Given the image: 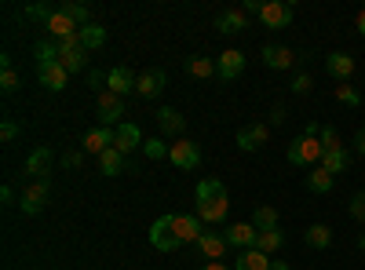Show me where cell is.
Masks as SVG:
<instances>
[{
	"instance_id": "obj_1",
	"label": "cell",
	"mask_w": 365,
	"mask_h": 270,
	"mask_svg": "<svg viewBox=\"0 0 365 270\" xmlns=\"http://www.w3.org/2000/svg\"><path fill=\"white\" fill-rule=\"evenodd\" d=\"M230 212V197H227V187L220 179H201L197 183V219L201 223H223Z\"/></svg>"
},
{
	"instance_id": "obj_2",
	"label": "cell",
	"mask_w": 365,
	"mask_h": 270,
	"mask_svg": "<svg viewBox=\"0 0 365 270\" xmlns=\"http://www.w3.org/2000/svg\"><path fill=\"white\" fill-rule=\"evenodd\" d=\"M285 157H289V165H296V168H318V165H322V157H325V146H322V139L299 135V139H292V142H289Z\"/></svg>"
},
{
	"instance_id": "obj_3",
	"label": "cell",
	"mask_w": 365,
	"mask_h": 270,
	"mask_svg": "<svg viewBox=\"0 0 365 270\" xmlns=\"http://www.w3.org/2000/svg\"><path fill=\"white\" fill-rule=\"evenodd\" d=\"M48 197H51V175H41V179H34L26 190H22V216H41L44 212V204H48Z\"/></svg>"
},
{
	"instance_id": "obj_4",
	"label": "cell",
	"mask_w": 365,
	"mask_h": 270,
	"mask_svg": "<svg viewBox=\"0 0 365 270\" xmlns=\"http://www.w3.org/2000/svg\"><path fill=\"white\" fill-rule=\"evenodd\" d=\"M96 113H99L103 128H117V125H125V121H120V117H125V99L113 95V92H99V99H96Z\"/></svg>"
},
{
	"instance_id": "obj_5",
	"label": "cell",
	"mask_w": 365,
	"mask_h": 270,
	"mask_svg": "<svg viewBox=\"0 0 365 270\" xmlns=\"http://www.w3.org/2000/svg\"><path fill=\"white\" fill-rule=\"evenodd\" d=\"M168 161L179 168V172H194L201 165V146L190 142V139H179L172 150H168Z\"/></svg>"
},
{
	"instance_id": "obj_6",
	"label": "cell",
	"mask_w": 365,
	"mask_h": 270,
	"mask_svg": "<svg viewBox=\"0 0 365 270\" xmlns=\"http://www.w3.org/2000/svg\"><path fill=\"white\" fill-rule=\"evenodd\" d=\"M172 234L179 237L182 245H197L201 237H205V227H201V219H197V216L179 212V216H172Z\"/></svg>"
},
{
	"instance_id": "obj_7",
	"label": "cell",
	"mask_w": 365,
	"mask_h": 270,
	"mask_svg": "<svg viewBox=\"0 0 365 270\" xmlns=\"http://www.w3.org/2000/svg\"><path fill=\"white\" fill-rule=\"evenodd\" d=\"M292 4H285V0H267L263 4V15H259V22L267 26V29H285V26H292Z\"/></svg>"
},
{
	"instance_id": "obj_8",
	"label": "cell",
	"mask_w": 365,
	"mask_h": 270,
	"mask_svg": "<svg viewBox=\"0 0 365 270\" xmlns=\"http://www.w3.org/2000/svg\"><path fill=\"white\" fill-rule=\"evenodd\" d=\"M259 58L267 63V70H292V66H299V51L282 48V44H267L259 51Z\"/></svg>"
},
{
	"instance_id": "obj_9",
	"label": "cell",
	"mask_w": 365,
	"mask_h": 270,
	"mask_svg": "<svg viewBox=\"0 0 365 270\" xmlns=\"http://www.w3.org/2000/svg\"><path fill=\"white\" fill-rule=\"evenodd\" d=\"M150 245H154L158 252H175L182 242L172 234V216H161L154 227H150Z\"/></svg>"
},
{
	"instance_id": "obj_10",
	"label": "cell",
	"mask_w": 365,
	"mask_h": 270,
	"mask_svg": "<svg viewBox=\"0 0 365 270\" xmlns=\"http://www.w3.org/2000/svg\"><path fill=\"white\" fill-rule=\"evenodd\" d=\"M325 73L336 81V84H347L351 73H354V55H347V51H329V55H325Z\"/></svg>"
},
{
	"instance_id": "obj_11",
	"label": "cell",
	"mask_w": 365,
	"mask_h": 270,
	"mask_svg": "<svg viewBox=\"0 0 365 270\" xmlns=\"http://www.w3.org/2000/svg\"><path fill=\"white\" fill-rule=\"evenodd\" d=\"M270 139V125L256 121V125H245L237 132V150H245V154H252V150H263Z\"/></svg>"
},
{
	"instance_id": "obj_12",
	"label": "cell",
	"mask_w": 365,
	"mask_h": 270,
	"mask_svg": "<svg viewBox=\"0 0 365 270\" xmlns=\"http://www.w3.org/2000/svg\"><path fill=\"white\" fill-rule=\"evenodd\" d=\"M113 132H117V135H113V150H117V154H132V150H139V146L146 142V139H143V128L132 125V121L117 125Z\"/></svg>"
},
{
	"instance_id": "obj_13",
	"label": "cell",
	"mask_w": 365,
	"mask_h": 270,
	"mask_svg": "<svg viewBox=\"0 0 365 270\" xmlns=\"http://www.w3.org/2000/svg\"><path fill=\"white\" fill-rule=\"evenodd\" d=\"M216 70H220L223 81L241 77V73H245V51H241V48H227V51L216 58Z\"/></svg>"
},
{
	"instance_id": "obj_14",
	"label": "cell",
	"mask_w": 365,
	"mask_h": 270,
	"mask_svg": "<svg viewBox=\"0 0 365 270\" xmlns=\"http://www.w3.org/2000/svg\"><path fill=\"white\" fill-rule=\"evenodd\" d=\"M44 29H48V33H51V41H66V37H73V33H81V26L63 11V8H55L51 11V19L44 22Z\"/></svg>"
},
{
	"instance_id": "obj_15",
	"label": "cell",
	"mask_w": 365,
	"mask_h": 270,
	"mask_svg": "<svg viewBox=\"0 0 365 270\" xmlns=\"http://www.w3.org/2000/svg\"><path fill=\"white\" fill-rule=\"evenodd\" d=\"M216 29H220V33H227V37L245 33V29H249V15L241 11V8H227V11L216 15Z\"/></svg>"
},
{
	"instance_id": "obj_16",
	"label": "cell",
	"mask_w": 365,
	"mask_h": 270,
	"mask_svg": "<svg viewBox=\"0 0 365 270\" xmlns=\"http://www.w3.org/2000/svg\"><path fill=\"white\" fill-rule=\"evenodd\" d=\"M165 84H168L165 70H146V73H139V81H135V92H139L143 99H158V95L165 92Z\"/></svg>"
},
{
	"instance_id": "obj_17",
	"label": "cell",
	"mask_w": 365,
	"mask_h": 270,
	"mask_svg": "<svg viewBox=\"0 0 365 270\" xmlns=\"http://www.w3.org/2000/svg\"><path fill=\"white\" fill-rule=\"evenodd\" d=\"M256 227L252 223H230L227 227V245H234V249H241V252H245V249H256Z\"/></svg>"
},
{
	"instance_id": "obj_18",
	"label": "cell",
	"mask_w": 365,
	"mask_h": 270,
	"mask_svg": "<svg viewBox=\"0 0 365 270\" xmlns=\"http://www.w3.org/2000/svg\"><path fill=\"white\" fill-rule=\"evenodd\" d=\"M135 73L128 70V66H113L110 73H106V84H110V92L113 95H128V92H135Z\"/></svg>"
},
{
	"instance_id": "obj_19",
	"label": "cell",
	"mask_w": 365,
	"mask_h": 270,
	"mask_svg": "<svg viewBox=\"0 0 365 270\" xmlns=\"http://www.w3.org/2000/svg\"><path fill=\"white\" fill-rule=\"evenodd\" d=\"M113 128H91L88 135H84V154H96V157H103L106 150L113 146Z\"/></svg>"
},
{
	"instance_id": "obj_20",
	"label": "cell",
	"mask_w": 365,
	"mask_h": 270,
	"mask_svg": "<svg viewBox=\"0 0 365 270\" xmlns=\"http://www.w3.org/2000/svg\"><path fill=\"white\" fill-rule=\"evenodd\" d=\"M37 77H41V84L48 88V92H63L70 73H66L63 63H48V66H37Z\"/></svg>"
},
{
	"instance_id": "obj_21",
	"label": "cell",
	"mask_w": 365,
	"mask_h": 270,
	"mask_svg": "<svg viewBox=\"0 0 365 270\" xmlns=\"http://www.w3.org/2000/svg\"><path fill=\"white\" fill-rule=\"evenodd\" d=\"M158 128L165 135H182V132H187V117H182L179 110H172V106H161L158 110Z\"/></svg>"
},
{
	"instance_id": "obj_22",
	"label": "cell",
	"mask_w": 365,
	"mask_h": 270,
	"mask_svg": "<svg viewBox=\"0 0 365 270\" xmlns=\"http://www.w3.org/2000/svg\"><path fill=\"white\" fill-rule=\"evenodd\" d=\"M256 249H259L263 256H274L278 249H285V230H282V227H274V230H259V234H256Z\"/></svg>"
},
{
	"instance_id": "obj_23",
	"label": "cell",
	"mask_w": 365,
	"mask_h": 270,
	"mask_svg": "<svg viewBox=\"0 0 365 270\" xmlns=\"http://www.w3.org/2000/svg\"><path fill=\"white\" fill-rule=\"evenodd\" d=\"M197 252H201L205 259L216 263V259L227 252V234H208V230H205V237L197 242Z\"/></svg>"
},
{
	"instance_id": "obj_24",
	"label": "cell",
	"mask_w": 365,
	"mask_h": 270,
	"mask_svg": "<svg viewBox=\"0 0 365 270\" xmlns=\"http://www.w3.org/2000/svg\"><path fill=\"white\" fill-rule=\"evenodd\" d=\"M48 165H51V146H37L34 154H29V161H26V175H34V179L51 175Z\"/></svg>"
},
{
	"instance_id": "obj_25",
	"label": "cell",
	"mask_w": 365,
	"mask_h": 270,
	"mask_svg": "<svg viewBox=\"0 0 365 270\" xmlns=\"http://www.w3.org/2000/svg\"><path fill=\"white\" fill-rule=\"evenodd\" d=\"M270 256H263L259 249H245V252H237V263L234 270H270Z\"/></svg>"
},
{
	"instance_id": "obj_26",
	"label": "cell",
	"mask_w": 365,
	"mask_h": 270,
	"mask_svg": "<svg viewBox=\"0 0 365 270\" xmlns=\"http://www.w3.org/2000/svg\"><path fill=\"white\" fill-rule=\"evenodd\" d=\"M182 66H187V73L197 77V81H208V77L220 73V70H216V58H205V55H190Z\"/></svg>"
},
{
	"instance_id": "obj_27",
	"label": "cell",
	"mask_w": 365,
	"mask_h": 270,
	"mask_svg": "<svg viewBox=\"0 0 365 270\" xmlns=\"http://www.w3.org/2000/svg\"><path fill=\"white\" fill-rule=\"evenodd\" d=\"M81 44H84V51H99L106 44V26H99V22L81 26Z\"/></svg>"
},
{
	"instance_id": "obj_28",
	"label": "cell",
	"mask_w": 365,
	"mask_h": 270,
	"mask_svg": "<svg viewBox=\"0 0 365 270\" xmlns=\"http://www.w3.org/2000/svg\"><path fill=\"white\" fill-rule=\"evenodd\" d=\"M303 242H307V249H329L332 245V227L329 223H311L307 234H303Z\"/></svg>"
},
{
	"instance_id": "obj_29",
	"label": "cell",
	"mask_w": 365,
	"mask_h": 270,
	"mask_svg": "<svg viewBox=\"0 0 365 270\" xmlns=\"http://www.w3.org/2000/svg\"><path fill=\"white\" fill-rule=\"evenodd\" d=\"M322 168H329L332 175H344L351 168V150H325V157H322Z\"/></svg>"
},
{
	"instance_id": "obj_30",
	"label": "cell",
	"mask_w": 365,
	"mask_h": 270,
	"mask_svg": "<svg viewBox=\"0 0 365 270\" xmlns=\"http://www.w3.org/2000/svg\"><path fill=\"white\" fill-rule=\"evenodd\" d=\"M332 183H336V175H332L329 168H322V165L307 175V190H311V194H329Z\"/></svg>"
},
{
	"instance_id": "obj_31",
	"label": "cell",
	"mask_w": 365,
	"mask_h": 270,
	"mask_svg": "<svg viewBox=\"0 0 365 270\" xmlns=\"http://www.w3.org/2000/svg\"><path fill=\"white\" fill-rule=\"evenodd\" d=\"M19 73H15V66H11V58L4 55V58H0V92H4V95H11V92H19Z\"/></svg>"
},
{
	"instance_id": "obj_32",
	"label": "cell",
	"mask_w": 365,
	"mask_h": 270,
	"mask_svg": "<svg viewBox=\"0 0 365 270\" xmlns=\"http://www.w3.org/2000/svg\"><path fill=\"white\" fill-rule=\"evenodd\" d=\"M252 227L256 230H274V227H278V208H274V204H256Z\"/></svg>"
},
{
	"instance_id": "obj_33",
	"label": "cell",
	"mask_w": 365,
	"mask_h": 270,
	"mask_svg": "<svg viewBox=\"0 0 365 270\" xmlns=\"http://www.w3.org/2000/svg\"><path fill=\"white\" fill-rule=\"evenodd\" d=\"M99 168H103V175H120L125 172V154H117V150L110 146L106 154L99 157Z\"/></svg>"
},
{
	"instance_id": "obj_34",
	"label": "cell",
	"mask_w": 365,
	"mask_h": 270,
	"mask_svg": "<svg viewBox=\"0 0 365 270\" xmlns=\"http://www.w3.org/2000/svg\"><path fill=\"white\" fill-rule=\"evenodd\" d=\"M34 55H37V66H48V63H63V58H58V44H55V41H37Z\"/></svg>"
},
{
	"instance_id": "obj_35",
	"label": "cell",
	"mask_w": 365,
	"mask_h": 270,
	"mask_svg": "<svg viewBox=\"0 0 365 270\" xmlns=\"http://www.w3.org/2000/svg\"><path fill=\"white\" fill-rule=\"evenodd\" d=\"M58 8H63L77 26H88V22H91V8H88V4H73V0H66V4H58Z\"/></svg>"
},
{
	"instance_id": "obj_36",
	"label": "cell",
	"mask_w": 365,
	"mask_h": 270,
	"mask_svg": "<svg viewBox=\"0 0 365 270\" xmlns=\"http://www.w3.org/2000/svg\"><path fill=\"white\" fill-rule=\"evenodd\" d=\"M311 88H314V77H311L307 70H299V73L292 77V84H289V92H292V95H307Z\"/></svg>"
},
{
	"instance_id": "obj_37",
	"label": "cell",
	"mask_w": 365,
	"mask_h": 270,
	"mask_svg": "<svg viewBox=\"0 0 365 270\" xmlns=\"http://www.w3.org/2000/svg\"><path fill=\"white\" fill-rule=\"evenodd\" d=\"M168 150H172V146H165V139H146V142H143V154H146L150 161L168 157Z\"/></svg>"
},
{
	"instance_id": "obj_38",
	"label": "cell",
	"mask_w": 365,
	"mask_h": 270,
	"mask_svg": "<svg viewBox=\"0 0 365 270\" xmlns=\"http://www.w3.org/2000/svg\"><path fill=\"white\" fill-rule=\"evenodd\" d=\"M63 66H66V73H81V70L88 66V51L81 48V51H70V55H63Z\"/></svg>"
},
{
	"instance_id": "obj_39",
	"label": "cell",
	"mask_w": 365,
	"mask_h": 270,
	"mask_svg": "<svg viewBox=\"0 0 365 270\" xmlns=\"http://www.w3.org/2000/svg\"><path fill=\"white\" fill-rule=\"evenodd\" d=\"M332 95H336V103H344V106H361V92H358V88H351V84H340Z\"/></svg>"
},
{
	"instance_id": "obj_40",
	"label": "cell",
	"mask_w": 365,
	"mask_h": 270,
	"mask_svg": "<svg viewBox=\"0 0 365 270\" xmlns=\"http://www.w3.org/2000/svg\"><path fill=\"white\" fill-rule=\"evenodd\" d=\"M347 212H351V219L365 223V190H358V194L351 197V204H347Z\"/></svg>"
},
{
	"instance_id": "obj_41",
	"label": "cell",
	"mask_w": 365,
	"mask_h": 270,
	"mask_svg": "<svg viewBox=\"0 0 365 270\" xmlns=\"http://www.w3.org/2000/svg\"><path fill=\"white\" fill-rule=\"evenodd\" d=\"M51 11H55L51 4H29L22 15H26V19H34V22H48V19H51Z\"/></svg>"
},
{
	"instance_id": "obj_42",
	"label": "cell",
	"mask_w": 365,
	"mask_h": 270,
	"mask_svg": "<svg viewBox=\"0 0 365 270\" xmlns=\"http://www.w3.org/2000/svg\"><path fill=\"white\" fill-rule=\"evenodd\" d=\"M318 139H322L325 150H340V132L332 128V125H322V135H318Z\"/></svg>"
},
{
	"instance_id": "obj_43",
	"label": "cell",
	"mask_w": 365,
	"mask_h": 270,
	"mask_svg": "<svg viewBox=\"0 0 365 270\" xmlns=\"http://www.w3.org/2000/svg\"><path fill=\"white\" fill-rule=\"evenodd\" d=\"M19 132H22V128H19L15 121H4V125H0V139H4V142H11V139H19Z\"/></svg>"
},
{
	"instance_id": "obj_44",
	"label": "cell",
	"mask_w": 365,
	"mask_h": 270,
	"mask_svg": "<svg viewBox=\"0 0 365 270\" xmlns=\"http://www.w3.org/2000/svg\"><path fill=\"white\" fill-rule=\"evenodd\" d=\"M285 117H289V113H285V106L278 103V106H270V121H267V125H270V128H274V125H285Z\"/></svg>"
},
{
	"instance_id": "obj_45",
	"label": "cell",
	"mask_w": 365,
	"mask_h": 270,
	"mask_svg": "<svg viewBox=\"0 0 365 270\" xmlns=\"http://www.w3.org/2000/svg\"><path fill=\"white\" fill-rule=\"evenodd\" d=\"M263 4H267V0H245V4H241V11H245V15H263Z\"/></svg>"
},
{
	"instance_id": "obj_46",
	"label": "cell",
	"mask_w": 365,
	"mask_h": 270,
	"mask_svg": "<svg viewBox=\"0 0 365 270\" xmlns=\"http://www.w3.org/2000/svg\"><path fill=\"white\" fill-rule=\"evenodd\" d=\"M81 161H84V150H81V154H77V150H70V154H63V165H66V168H77Z\"/></svg>"
},
{
	"instance_id": "obj_47",
	"label": "cell",
	"mask_w": 365,
	"mask_h": 270,
	"mask_svg": "<svg viewBox=\"0 0 365 270\" xmlns=\"http://www.w3.org/2000/svg\"><path fill=\"white\" fill-rule=\"evenodd\" d=\"M354 154L365 157V128H358V135H354Z\"/></svg>"
},
{
	"instance_id": "obj_48",
	"label": "cell",
	"mask_w": 365,
	"mask_h": 270,
	"mask_svg": "<svg viewBox=\"0 0 365 270\" xmlns=\"http://www.w3.org/2000/svg\"><path fill=\"white\" fill-rule=\"evenodd\" d=\"M88 84H91V88H99V84H106V73H99V70H88Z\"/></svg>"
},
{
	"instance_id": "obj_49",
	"label": "cell",
	"mask_w": 365,
	"mask_h": 270,
	"mask_svg": "<svg viewBox=\"0 0 365 270\" xmlns=\"http://www.w3.org/2000/svg\"><path fill=\"white\" fill-rule=\"evenodd\" d=\"M0 201H4V204H11V201H15V190H11L8 183H4V187H0Z\"/></svg>"
},
{
	"instance_id": "obj_50",
	"label": "cell",
	"mask_w": 365,
	"mask_h": 270,
	"mask_svg": "<svg viewBox=\"0 0 365 270\" xmlns=\"http://www.w3.org/2000/svg\"><path fill=\"white\" fill-rule=\"evenodd\" d=\"M354 29L365 37V4H361V11H358V19H354Z\"/></svg>"
},
{
	"instance_id": "obj_51",
	"label": "cell",
	"mask_w": 365,
	"mask_h": 270,
	"mask_svg": "<svg viewBox=\"0 0 365 270\" xmlns=\"http://www.w3.org/2000/svg\"><path fill=\"white\" fill-rule=\"evenodd\" d=\"M201 270H234V266H227V263H205Z\"/></svg>"
},
{
	"instance_id": "obj_52",
	"label": "cell",
	"mask_w": 365,
	"mask_h": 270,
	"mask_svg": "<svg viewBox=\"0 0 365 270\" xmlns=\"http://www.w3.org/2000/svg\"><path fill=\"white\" fill-rule=\"evenodd\" d=\"M270 270H292V266H289V263H282V259H274V263H270Z\"/></svg>"
},
{
	"instance_id": "obj_53",
	"label": "cell",
	"mask_w": 365,
	"mask_h": 270,
	"mask_svg": "<svg viewBox=\"0 0 365 270\" xmlns=\"http://www.w3.org/2000/svg\"><path fill=\"white\" fill-rule=\"evenodd\" d=\"M354 245H358V249H361V252H365V230H361V234H358V237H354Z\"/></svg>"
}]
</instances>
